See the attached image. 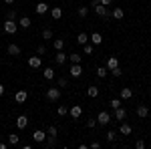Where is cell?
Wrapping results in <instances>:
<instances>
[{"label":"cell","mask_w":151,"mask_h":149,"mask_svg":"<svg viewBox=\"0 0 151 149\" xmlns=\"http://www.w3.org/2000/svg\"><path fill=\"white\" fill-rule=\"evenodd\" d=\"M111 119H113V117H111L109 111H101V113L97 115V123H99V125H109Z\"/></svg>","instance_id":"1"},{"label":"cell","mask_w":151,"mask_h":149,"mask_svg":"<svg viewBox=\"0 0 151 149\" xmlns=\"http://www.w3.org/2000/svg\"><path fill=\"white\" fill-rule=\"evenodd\" d=\"M16 28H18V22H16V20H10V18H6V22H4V32H6V35H14Z\"/></svg>","instance_id":"2"},{"label":"cell","mask_w":151,"mask_h":149,"mask_svg":"<svg viewBox=\"0 0 151 149\" xmlns=\"http://www.w3.org/2000/svg\"><path fill=\"white\" fill-rule=\"evenodd\" d=\"M93 10L97 12V16H101V18H109V16H111V12L107 10V6H103V4H93Z\"/></svg>","instance_id":"3"},{"label":"cell","mask_w":151,"mask_h":149,"mask_svg":"<svg viewBox=\"0 0 151 149\" xmlns=\"http://www.w3.org/2000/svg\"><path fill=\"white\" fill-rule=\"evenodd\" d=\"M47 99L48 101H58V99H60V89H58V87H48Z\"/></svg>","instance_id":"4"},{"label":"cell","mask_w":151,"mask_h":149,"mask_svg":"<svg viewBox=\"0 0 151 149\" xmlns=\"http://www.w3.org/2000/svg\"><path fill=\"white\" fill-rule=\"evenodd\" d=\"M40 65H42V58L38 57V55H32V57L28 58V67L30 69H40Z\"/></svg>","instance_id":"5"},{"label":"cell","mask_w":151,"mask_h":149,"mask_svg":"<svg viewBox=\"0 0 151 149\" xmlns=\"http://www.w3.org/2000/svg\"><path fill=\"white\" fill-rule=\"evenodd\" d=\"M45 139H47V131H42V129H36L32 133V141L36 143H45Z\"/></svg>","instance_id":"6"},{"label":"cell","mask_w":151,"mask_h":149,"mask_svg":"<svg viewBox=\"0 0 151 149\" xmlns=\"http://www.w3.org/2000/svg\"><path fill=\"white\" fill-rule=\"evenodd\" d=\"M113 119H117V121H125V119H127V111H125L123 107L115 109V111H113Z\"/></svg>","instance_id":"7"},{"label":"cell","mask_w":151,"mask_h":149,"mask_svg":"<svg viewBox=\"0 0 151 149\" xmlns=\"http://www.w3.org/2000/svg\"><path fill=\"white\" fill-rule=\"evenodd\" d=\"M69 73H70V77H81V75H83L81 63H73V67L69 69Z\"/></svg>","instance_id":"8"},{"label":"cell","mask_w":151,"mask_h":149,"mask_svg":"<svg viewBox=\"0 0 151 149\" xmlns=\"http://www.w3.org/2000/svg\"><path fill=\"white\" fill-rule=\"evenodd\" d=\"M69 115L73 117V119H79V117L83 115V107H81V105H75V107H70V109H69Z\"/></svg>","instance_id":"9"},{"label":"cell","mask_w":151,"mask_h":149,"mask_svg":"<svg viewBox=\"0 0 151 149\" xmlns=\"http://www.w3.org/2000/svg\"><path fill=\"white\" fill-rule=\"evenodd\" d=\"M26 125H28V117L26 115H18L16 117V127L18 129H26Z\"/></svg>","instance_id":"10"},{"label":"cell","mask_w":151,"mask_h":149,"mask_svg":"<svg viewBox=\"0 0 151 149\" xmlns=\"http://www.w3.org/2000/svg\"><path fill=\"white\" fill-rule=\"evenodd\" d=\"M119 133H121V135H131V133H133V129H131V125H129V123H125V121H121V127H119Z\"/></svg>","instance_id":"11"},{"label":"cell","mask_w":151,"mask_h":149,"mask_svg":"<svg viewBox=\"0 0 151 149\" xmlns=\"http://www.w3.org/2000/svg\"><path fill=\"white\" fill-rule=\"evenodd\" d=\"M26 97H28V93L26 91H16V95H14V101L18 105H22L24 101H26Z\"/></svg>","instance_id":"12"},{"label":"cell","mask_w":151,"mask_h":149,"mask_svg":"<svg viewBox=\"0 0 151 149\" xmlns=\"http://www.w3.org/2000/svg\"><path fill=\"white\" fill-rule=\"evenodd\" d=\"M111 16H113L115 20H123L125 12H123V8H119V6H115V8H113V12H111Z\"/></svg>","instance_id":"13"},{"label":"cell","mask_w":151,"mask_h":149,"mask_svg":"<svg viewBox=\"0 0 151 149\" xmlns=\"http://www.w3.org/2000/svg\"><path fill=\"white\" fill-rule=\"evenodd\" d=\"M117 67H119V58H117V57H109V58H107V69H109V71L117 69Z\"/></svg>","instance_id":"14"},{"label":"cell","mask_w":151,"mask_h":149,"mask_svg":"<svg viewBox=\"0 0 151 149\" xmlns=\"http://www.w3.org/2000/svg\"><path fill=\"white\" fill-rule=\"evenodd\" d=\"M55 63H57V65H65V63H67V55H65L63 50H57V55H55Z\"/></svg>","instance_id":"15"},{"label":"cell","mask_w":151,"mask_h":149,"mask_svg":"<svg viewBox=\"0 0 151 149\" xmlns=\"http://www.w3.org/2000/svg\"><path fill=\"white\" fill-rule=\"evenodd\" d=\"M6 50H8V55H12V57H18V55H20V46L18 45H8Z\"/></svg>","instance_id":"16"},{"label":"cell","mask_w":151,"mask_h":149,"mask_svg":"<svg viewBox=\"0 0 151 149\" xmlns=\"http://www.w3.org/2000/svg\"><path fill=\"white\" fill-rule=\"evenodd\" d=\"M131 97H133V91H131L129 87H123V89H121V101H127Z\"/></svg>","instance_id":"17"},{"label":"cell","mask_w":151,"mask_h":149,"mask_svg":"<svg viewBox=\"0 0 151 149\" xmlns=\"http://www.w3.org/2000/svg\"><path fill=\"white\" fill-rule=\"evenodd\" d=\"M30 24H32V20L28 16H20V20H18V26L20 28H30Z\"/></svg>","instance_id":"18"},{"label":"cell","mask_w":151,"mask_h":149,"mask_svg":"<svg viewBox=\"0 0 151 149\" xmlns=\"http://www.w3.org/2000/svg\"><path fill=\"white\" fill-rule=\"evenodd\" d=\"M89 40H91V42H93L95 46H99V45H101V42H103V36L99 35V32H93V35L89 36Z\"/></svg>","instance_id":"19"},{"label":"cell","mask_w":151,"mask_h":149,"mask_svg":"<svg viewBox=\"0 0 151 149\" xmlns=\"http://www.w3.org/2000/svg\"><path fill=\"white\" fill-rule=\"evenodd\" d=\"M147 115H149V109H147L145 105H139V107H137V117H139V119H145Z\"/></svg>","instance_id":"20"},{"label":"cell","mask_w":151,"mask_h":149,"mask_svg":"<svg viewBox=\"0 0 151 149\" xmlns=\"http://www.w3.org/2000/svg\"><path fill=\"white\" fill-rule=\"evenodd\" d=\"M42 77H45L47 81H52V79H55V69H50V67H47V69L42 71Z\"/></svg>","instance_id":"21"},{"label":"cell","mask_w":151,"mask_h":149,"mask_svg":"<svg viewBox=\"0 0 151 149\" xmlns=\"http://www.w3.org/2000/svg\"><path fill=\"white\" fill-rule=\"evenodd\" d=\"M36 12H38V14L48 12V4H47V2H38V4H36Z\"/></svg>","instance_id":"22"},{"label":"cell","mask_w":151,"mask_h":149,"mask_svg":"<svg viewBox=\"0 0 151 149\" xmlns=\"http://www.w3.org/2000/svg\"><path fill=\"white\" fill-rule=\"evenodd\" d=\"M50 16H52L55 20H58V18L63 16V8H58V6H55V8L50 10Z\"/></svg>","instance_id":"23"},{"label":"cell","mask_w":151,"mask_h":149,"mask_svg":"<svg viewBox=\"0 0 151 149\" xmlns=\"http://www.w3.org/2000/svg\"><path fill=\"white\" fill-rule=\"evenodd\" d=\"M87 95H89L91 99L99 97V87H89V89H87Z\"/></svg>","instance_id":"24"},{"label":"cell","mask_w":151,"mask_h":149,"mask_svg":"<svg viewBox=\"0 0 151 149\" xmlns=\"http://www.w3.org/2000/svg\"><path fill=\"white\" fill-rule=\"evenodd\" d=\"M18 141H20V137H18L16 133H12V135H8V145H18Z\"/></svg>","instance_id":"25"},{"label":"cell","mask_w":151,"mask_h":149,"mask_svg":"<svg viewBox=\"0 0 151 149\" xmlns=\"http://www.w3.org/2000/svg\"><path fill=\"white\" fill-rule=\"evenodd\" d=\"M45 143H47V147H57V137H50V135H47Z\"/></svg>","instance_id":"26"},{"label":"cell","mask_w":151,"mask_h":149,"mask_svg":"<svg viewBox=\"0 0 151 149\" xmlns=\"http://www.w3.org/2000/svg\"><path fill=\"white\" fill-rule=\"evenodd\" d=\"M107 73H109L107 67H99V69H97V77H99V79H105V77H107Z\"/></svg>","instance_id":"27"},{"label":"cell","mask_w":151,"mask_h":149,"mask_svg":"<svg viewBox=\"0 0 151 149\" xmlns=\"http://www.w3.org/2000/svg\"><path fill=\"white\" fill-rule=\"evenodd\" d=\"M87 40H89V35H85V32H81V35L77 36V42L79 45H87Z\"/></svg>","instance_id":"28"},{"label":"cell","mask_w":151,"mask_h":149,"mask_svg":"<svg viewBox=\"0 0 151 149\" xmlns=\"http://www.w3.org/2000/svg\"><path fill=\"white\" fill-rule=\"evenodd\" d=\"M77 14H79L81 18H87V14H89V8H87V6H79V10H77Z\"/></svg>","instance_id":"29"},{"label":"cell","mask_w":151,"mask_h":149,"mask_svg":"<svg viewBox=\"0 0 151 149\" xmlns=\"http://www.w3.org/2000/svg\"><path fill=\"white\" fill-rule=\"evenodd\" d=\"M52 46H55V50H63V46H65V40H63V38H57V40L52 42Z\"/></svg>","instance_id":"30"},{"label":"cell","mask_w":151,"mask_h":149,"mask_svg":"<svg viewBox=\"0 0 151 149\" xmlns=\"http://www.w3.org/2000/svg\"><path fill=\"white\" fill-rule=\"evenodd\" d=\"M57 87H69V79H65V77H58V79H57Z\"/></svg>","instance_id":"31"},{"label":"cell","mask_w":151,"mask_h":149,"mask_svg":"<svg viewBox=\"0 0 151 149\" xmlns=\"http://www.w3.org/2000/svg\"><path fill=\"white\" fill-rule=\"evenodd\" d=\"M69 113V109H67V107H65V105H60V107H58L57 109V115L58 117H65V115Z\"/></svg>","instance_id":"32"},{"label":"cell","mask_w":151,"mask_h":149,"mask_svg":"<svg viewBox=\"0 0 151 149\" xmlns=\"http://www.w3.org/2000/svg\"><path fill=\"white\" fill-rule=\"evenodd\" d=\"M109 105H111V107H113V111H115V109H119V107H121V99H111V101H109Z\"/></svg>","instance_id":"33"},{"label":"cell","mask_w":151,"mask_h":149,"mask_svg":"<svg viewBox=\"0 0 151 149\" xmlns=\"http://www.w3.org/2000/svg\"><path fill=\"white\" fill-rule=\"evenodd\" d=\"M57 133H58V131H57V127H55V125H50L47 129V135H50V137H57Z\"/></svg>","instance_id":"34"},{"label":"cell","mask_w":151,"mask_h":149,"mask_svg":"<svg viewBox=\"0 0 151 149\" xmlns=\"http://www.w3.org/2000/svg\"><path fill=\"white\" fill-rule=\"evenodd\" d=\"M45 53H47V46H45V45H38V46H36V55H38V57H42Z\"/></svg>","instance_id":"35"},{"label":"cell","mask_w":151,"mask_h":149,"mask_svg":"<svg viewBox=\"0 0 151 149\" xmlns=\"http://www.w3.org/2000/svg\"><path fill=\"white\" fill-rule=\"evenodd\" d=\"M42 38H45V40L52 38V30H50V28H45V30H42Z\"/></svg>","instance_id":"36"},{"label":"cell","mask_w":151,"mask_h":149,"mask_svg":"<svg viewBox=\"0 0 151 149\" xmlns=\"http://www.w3.org/2000/svg\"><path fill=\"white\" fill-rule=\"evenodd\" d=\"M115 137H117L115 131H107V141H109V143H113V141H115Z\"/></svg>","instance_id":"37"},{"label":"cell","mask_w":151,"mask_h":149,"mask_svg":"<svg viewBox=\"0 0 151 149\" xmlns=\"http://www.w3.org/2000/svg\"><path fill=\"white\" fill-rule=\"evenodd\" d=\"M69 58H70V63H81V55L79 53H73Z\"/></svg>","instance_id":"38"},{"label":"cell","mask_w":151,"mask_h":149,"mask_svg":"<svg viewBox=\"0 0 151 149\" xmlns=\"http://www.w3.org/2000/svg\"><path fill=\"white\" fill-rule=\"evenodd\" d=\"M83 50H85V55H91L93 53V45H83Z\"/></svg>","instance_id":"39"},{"label":"cell","mask_w":151,"mask_h":149,"mask_svg":"<svg viewBox=\"0 0 151 149\" xmlns=\"http://www.w3.org/2000/svg\"><path fill=\"white\" fill-rule=\"evenodd\" d=\"M111 73H113V77H121V75H123V69H121V67H117V69H113Z\"/></svg>","instance_id":"40"},{"label":"cell","mask_w":151,"mask_h":149,"mask_svg":"<svg viewBox=\"0 0 151 149\" xmlns=\"http://www.w3.org/2000/svg\"><path fill=\"white\" fill-rule=\"evenodd\" d=\"M6 18H10V20H16V12H14V10H8V12H6Z\"/></svg>","instance_id":"41"},{"label":"cell","mask_w":151,"mask_h":149,"mask_svg":"<svg viewBox=\"0 0 151 149\" xmlns=\"http://www.w3.org/2000/svg\"><path fill=\"white\" fill-rule=\"evenodd\" d=\"M135 147H137V149H143V147H145V141H143V139H137V141H135Z\"/></svg>","instance_id":"42"},{"label":"cell","mask_w":151,"mask_h":149,"mask_svg":"<svg viewBox=\"0 0 151 149\" xmlns=\"http://www.w3.org/2000/svg\"><path fill=\"white\" fill-rule=\"evenodd\" d=\"M87 127H89V129L97 127V119H89V121H87Z\"/></svg>","instance_id":"43"},{"label":"cell","mask_w":151,"mask_h":149,"mask_svg":"<svg viewBox=\"0 0 151 149\" xmlns=\"http://www.w3.org/2000/svg\"><path fill=\"white\" fill-rule=\"evenodd\" d=\"M101 4H103V6H111V4H113V0H101Z\"/></svg>","instance_id":"44"},{"label":"cell","mask_w":151,"mask_h":149,"mask_svg":"<svg viewBox=\"0 0 151 149\" xmlns=\"http://www.w3.org/2000/svg\"><path fill=\"white\" fill-rule=\"evenodd\" d=\"M89 147H93V149H99V147H101V143H99V141H95V143H91Z\"/></svg>","instance_id":"45"},{"label":"cell","mask_w":151,"mask_h":149,"mask_svg":"<svg viewBox=\"0 0 151 149\" xmlns=\"http://www.w3.org/2000/svg\"><path fill=\"white\" fill-rule=\"evenodd\" d=\"M2 95H4V85L0 83V97H2Z\"/></svg>","instance_id":"46"},{"label":"cell","mask_w":151,"mask_h":149,"mask_svg":"<svg viewBox=\"0 0 151 149\" xmlns=\"http://www.w3.org/2000/svg\"><path fill=\"white\" fill-rule=\"evenodd\" d=\"M8 147V145H6V143H2V141H0V149H6Z\"/></svg>","instance_id":"47"},{"label":"cell","mask_w":151,"mask_h":149,"mask_svg":"<svg viewBox=\"0 0 151 149\" xmlns=\"http://www.w3.org/2000/svg\"><path fill=\"white\" fill-rule=\"evenodd\" d=\"M4 2H6V4H14L16 0H4Z\"/></svg>","instance_id":"48"},{"label":"cell","mask_w":151,"mask_h":149,"mask_svg":"<svg viewBox=\"0 0 151 149\" xmlns=\"http://www.w3.org/2000/svg\"><path fill=\"white\" fill-rule=\"evenodd\" d=\"M0 65H2V58H0Z\"/></svg>","instance_id":"49"}]
</instances>
